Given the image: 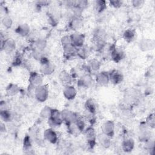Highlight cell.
I'll list each match as a JSON object with an SVG mask.
<instances>
[{"label":"cell","instance_id":"obj_15","mask_svg":"<svg viewBox=\"0 0 155 155\" xmlns=\"http://www.w3.org/2000/svg\"><path fill=\"white\" fill-rule=\"evenodd\" d=\"M44 138L51 143L54 144L58 142V136L53 128H48L44 131Z\"/></svg>","mask_w":155,"mask_h":155},{"label":"cell","instance_id":"obj_13","mask_svg":"<svg viewBox=\"0 0 155 155\" xmlns=\"http://www.w3.org/2000/svg\"><path fill=\"white\" fill-rule=\"evenodd\" d=\"M93 82V78L91 74L88 73L82 75L78 81V85L79 87L87 89L89 88Z\"/></svg>","mask_w":155,"mask_h":155},{"label":"cell","instance_id":"obj_45","mask_svg":"<svg viewBox=\"0 0 155 155\" xmlns=\"http://www.w3.org/2000/svg\"><path fill=\"white\" fill-rule=\"evenodd\" d=\"M131 2L133 7L136 8H139L144 5L145 1L144 0H133Z\"/></svg>","mask_w":155,"mask_h":155},{"label":"cell","instance_id":"obj_34","mask_svg":"<svg viewBox=\"0 0 155 155\" xmlns=\"http://www.w3.org/2000/svg\"><path fill=\"white\" fill-rule=\"evenodd\" d=\"M33 48H36L41 50H44L47 46V41L43 38H37L33 41Z\"/></svg>","mask_w":155,"mask_h":155},{"label":"cell","instance_id":"obj_44","mask_svg":"<svg viewBox=\"0 0 155 155\" xmlns=\"http://www.w3.org/2000/svg\"><path fill=\"white\" fill-rule=\"evenodd\" d=\"M85 117L87 120H88L89 122H90L91 124L95 122L96 120V117L94 114H92L91 113H89L87 111H85Z\"/></svg>","mask_w":155,"mask_h":155},{"label":"cell","instance_id":"obj_2","mask_svg":"<svg viewBox=\"0 0 155 155\" xmlns=\"http://www.w3.org/2000/svg\"><path fill=\"white\" fill-rule=\"evenodd\" d=\"M40 68L39 72L42 75H50L54 71V65L49 61V59L45 57L42 59L40 61Z\"/></svg>","mask_w":155,"mask_h":155},{"label":"cell","instance_id":"obj_18","mask_svg":"<svg viewBox=\"0 0 155 155\" xmlns=\"http://www.w3.org/2000/svg\"><path fill=\"white\" fill-rule=\"evenodd\" d=\"M63 95L67 100H73L77 95L76 89L71 85H65L63 89Z\"/></svg>","mask_w":155,"mask_h":155},{"label":"cell","instance_id":"obj_37","mask_svg":"<svg viewBox=\"0 0 155 155\" xmlns=\"http://www.w3.org/2000/svg\"><path fill=\"white\" fill-rule=\"evenodd\" d=\"M44 51V50H41L36 48H33L32 56L33 58L38 61H40L42 59L45 57Z\"/></svg>","mask_w":155,"mask_h":155},{"label":"cell","instance_id":"obj_7","mask_svg":"<svg viewBox=\"0 0 155 155\" xmlns=\"http://www.w3.org/2000/svg\"><path fill=\"white\" fill-rule=\"evenodd\" d=\"M110 55L111 59L116 63L119 62L125 57L124 51L121 48L117 47L116 45H113L110 47Z\"/></svg>","mask_w":155,"mask_h":155},{"label":"cell","instance_id":"obj_27","mask_svg":"<svg viewBox=\"0 0 155 155\" xmlns=\"http://www.w3.org/2000/svg\"><path fill=\"white\" fill-rule=\"evenodd\" d=\"M135 142L132 138H128L123 140L122 142V150L126 153H129L133 151L134 148Z\"/></svg>","mask_w":155,"mask_h":155},{"label":"cell","instance_id":"obj_31","mask_svg":"<svg viewBox=\"0 0 155 155\" xmlns=\"http://www.w3.org/2000/svg\"><path fill=\"white\" fill-rule=\"evenodd\" d=\"M23 151L25 154L33 153L32 144L30 137L28 135H26L23 141Z\"/></svg>","mask_w":155,"mask_h":155},{"label":"cell","instance_id":"obj_20","mask_svg":"<svg viewBox=\"0 0 155 155\" xmlns=\"http://www.w3.org/2000/svg\"><path fill=\"white\" fill-rule=\"evenodd\" d=\"M139 47L142 51L151 50L154 48V41L149 39H142L139 43Z\"/></svg>","mask_w":155,"mask_h":155},{"label":"cell","instance_id":"obj_11","mask_svg":"<svg viewBox=\"0 0 155 155\" xmlns=\"http://www.w3.org/2000/svg\"><path fill=\"white\" fill-rule=\"evenodd\" d=\"M114 128L115 126L114 122L110 120L105 121L101 126L102 133L111 138L113 137L114 134Z\"/></svg>","mask_w":155,"mask_h":155},{"label":"cell","instance_id":"obj_32","mask_svg":"<svg viewBox=\"0 0 155 155\" xmlns=\"http://www.w3.org/2000/svg\"><path fill=\"white\" fill-rule=\"evenodd\" d=\"M94 8L97 13H102L107 8V2L102 0L95 1L94 2Z\"/></svg>","mask_w":155,"mask_h":155},{"label":"cell","instance_id":"obj_5","mask_svg":"<svg viewBox=\"0 0 155 155\" xmlns=\"http://www.w3.org/2000/svg\"><path fill=\"white\" fill-rule=\"evenodd\" d=\"M34 95L36 99L39 102H45L48 97V88L45 85L37 87L34 90Z\"/></svg>","mask_w":155,"mask_h":155},{"label":"cell","instance_id":"obj_29","mask_svg":"<svg viewBox=\"0 0 155 155\" xmlns=\"http://www.w3.org/2000/svg\"><path fill=\"white\" fill-rule=\"evenodd\" d=\"M19 87L17 84L13 83L9 84L5 88L6 94L8 96H14L16 95L19 92Z\"/></svg>","mask_w":155,"mask_h":155},{"label":"cell","instance_id":"obj_3","mask_svg":"<svg viewBox=\"0 0 155 155\" xmlns=\"http://www.w3.org/2000/svg\"><path fill=\"white\" fill-rule=\"evenodd\" d=\"M43 77L42 74L35 71H31L30 73L28 82H29V88L33 90L41 85L43 83Z\"/></svg>","mask_w":155,"mask_h":155},{"label":"cell","instance_id":"obj_42","mask_svg":"<svg viewBox=\"0 0 155 155\" xmlns=\"http://www.w3.org/2000/svg\"><path fill=\"white\" fill-rule=\"evenodd\" d=\"M88 1H85V0L75 1L74 6L78 7L83 10L88 7Z\"/></svg>","mask_w":155,"mask_h":155},{"label":"cell","instance_id":"obj_39","mask_svg":"<svg viewBox=\"0 0 155 155\" xmlns=\"http://www.w3.org/2000/svg\"><path fill=\"white\" fill-rule=\"evenodd\" d=\"M52 110L53 108H51L49 106L46 105L40 111V116L44 119H48L51 116Z\"/></svg>","mask_w":155,"mask_h":155},{"label":"cell","instance_id":"obj_21","mask_svg":"<svg viewBox=\"0 0 155 155\" xmlns=\"http://www.w3.org/2000/svg\"><path fill=\"white\" fill-rule=\"evenodd\" d=\"M85 111L96 114L98 109V105L97 102L93 98L88 99L84 104Z\"/></svg>","mask_w":155,"mask_h":155},{"label":"cell","instance_id":"obj_12","mask_svg":"<svg viewBox=\"0 0 155 155\" xmlns=\"http://www.w3.org/2000/svg\"><path fill=\"white\" fill-rule=\"evenodd\" d=\"M0 47L1 50H4L7 53L13 52L16 48L15 41L12 38H6L1 42Z\"/></svg>","mask_w":155,"mask_h":155},{"label":"cell","instance_id":"obj_43","mask_svg":"<svg viewBox=\"0 0 155 155\" xmlns=\"http://www.w3.org/2000/svg\"><path fill=\"white\" fill-rule=\"evenodd\" d=\"M61 42L62 47L67 45L72 44L70 35H65V36H64L63 37H62L61 39Z\"/></svg>","mask_w":155,"mask_h":155},{"label":"cell","instance_id":"obj_8","mask_svg":"<svg viewBox=\"0 0 155 155\" xmlns=\"http://www.w3.org/2000/svg\"><path fill=\"white\" fill-rule=\"evenodd\" d=\"M151 128L146 124V123L142 122L139 126V139L142 142H146L151 139Z\"/></svg>","mask_w":155,"mask_h":155},{"label":"cell","instance_id":"obj_17","mask_svg":"<svg viewBox=\"0 0 155 155\" xmlns=\"http://www.w3.org/2000/svg\"><path fill=\"white\" fill-rule=\"evenodd\" d=\"M63 54L64 56L67 59H70L71 58L77 56V50L78 48L74 47L72 44L63 46Z\"/></svg>","mask_w":155,"mask_h":155},{"label":"cell","instance_id":"obj_9","mask_svg":"<svg viewBox=\"0 0 155 155\" xmlns=\"http://www.w3.org/2000/svg\"><path fill=\"white\" fill-rule=\"evenodd\" d=\"M61 113L63 122H64L66 125L75 122L79 116L77 113L68 109H64L62 110Z\"/></svg>","mask_w":155,"mask_h":155},{"label":"cell","instance_id":"obj_4","mask_svg":"<svg viewBox=\"0 0 155 155\" xmlns=\"http://www.w3.org/2000/svg\"><path fill=\"white\" fill-rule=\"evenodd\" d=\"M85 140L90 148H93L96 143L97 134L93 127H89L84 131Z\"/></svg>","mask_w":155,"mask_h":155},{"label":"cell","instance_id":"obj_28","mask_svg":"<svg viewBox=\"0 0 155 155\" xmlns=\"http://www.w3.org/2000/svg\"><path fill=\"white\" fill-rule=\"evenodd\" d=\"M16 32L22 37H26L30 35V28L27 24H22L16 28Z\"/></svg>","mask_w":155,"mask_h":155},{"label":"cell","instance_id":"obj_33","mask_svg":"<svg viewBox=\"0 0 155 155\" xmlns=\"http://www.w3.org/2000/svg\"><path fill=\"white\" fill-rule=\"evenodd\" d=\"M0 115L1 119L4 122H8L12 120V114L8 109L0 110Z\"/></svg>","mask_w":155,"mask_h":155},{"label":"cell","instance_id":"obj_26","mask_svg":"<svg viewBox=\"0 0 155 155\" xmlns=\"http://www.w3.org/2000/svg\"><path fill=\"white\" fill-rule=\"evenodd\" d=\"M72 78V76L65 70H62L59 74V79L64 86L70 84Z\"/></svg>","mask_w":155,"mask_h":155},{"label":"cell","instance_id":"obj_25","mask_svg":"<svg viewBox=\"0 0 155 155\" xmlns=\"http://www.w3.org/2000/svg\"><path fill=\"white\" fill-rule=\"evenodd\" d=\"M91 51V48L84 45L83 46L78 48L77 56L82 59H85L89 57Z\"/></svg>","mask_w":155,"mask_h":155},{"label":"cell","instance_id":"obj_41","mask_svg":"<svg viewBox=\"0 0 155 155\" xmlns=\"http://www.w3.org/2000/svg\"><path fill=\"white\" fill-rule=\"evenodd\" d=\"M2 24L3 26L6 28H10L12 26L13 21L10 16H4L2 19Z\"/></svg>","mask_w":155,"mask_h":155},{"label":"cell","instance_id":"obj_40","mask_svg":"<svg viewBox=\"0 0 155 155\" xmlns=\"http://www.w3.org/2000/svg\"><path fill=\"white\" fill-rule=\"evenodd\" d=\"M145 122L150 128H154L155 126V117L154 113L150 114L147 117Z\"/></svg>","mask_w":155,"mask_h":155},{"label":"cell","instance_id":"obj_14","mask_svg":"<svg viewBox=\"0 0 155 155\" xmlns=\"http://www.w3.org/2000/svg\"><path fill=\"white\" fill-rule=\"evenodd\" d=\"M110 82L114 85H117L124 80V75L122 73L118 70H113L108 73Z\"/></svg>","mask_w":155,"mask_h":155},{"label":"cell","instance_id":"obj_22","mask_svg":"<svg viewBox=\"0 0 155 155\" xmlns=\"http://www.w3.org/2000/svg\"><path fill=\"white\" fill-rule=\"evenodd\" d=\"M106 44V39L93 37L91 49L96 51H100L105 48Z\"/></svg>","mask_w":155,"mask_h":155},{"label":"cell","instance_id":"obj_24","mask_svg":"<svg viewBox=\"0 0 155 155\" xmlns=\"http://www.w3.org/2000/svg\"><path fill=\"white\" fill-rule=\"evenodd\" d=\"M101 66V63L98 59H92L88 61L87 68L88 69V71L89 72V73H91V72L97 73L99 70L100 69Z\"/></svg>","mask_w":155,"mask_h":155},{"label":"cell","instance_id":"obj_30","mask_svg":"<svg viewBox=\"0 0 155 155\" xmlns=\"http://www.w3.org/2000/svg\"><path fill=\"white\" fill-rule=\"evenodd\" d=\"M136 37V32L134 29H127L123 33V38L124 40L128 42H133Z\"/></svg>","mask_w":155,"mask_h":155},{"label":"cell","instance_id":"obj_16","mask_svg":"<svg viewBox=\"0 0 155 155\" xmlns=\"http://www.w3.org/2000/svg\"><path fill=\"white\" fill-rule=\"evenodd\" d=\"M95 81L97 84L101 86H106L110 82L108 73L106 71L97 72L96 74Z\"/></svg>","mask_w":155,"mask_h":155},{"label":"cell","instance_id":"obj_48","mask_svg":"<svg viewBox=\"0 0 155 155\" xmlns=\"http://www.w3.org/2000/svg\"><path fill=\"white\" fill-rule=\"evenodd\" d=\"M0 130H1V133L5 132V130H6V128H5V124H4L2 122H1V123Z\"/></svg>","mask_w":155,"mask_h":155},{"label":"cell","instance_id":"obj_35","mask_svg":"<svg viewBox=\"0 0 155 155\" xmlns=\"http://www.w3.org/2000/svg\"><path fill=\"white\" fill-rule=\"evenodd\" d=\"M137 97V93L136 91H132L130 90L129 91H127V93H126V96H125V101L129 104L134 103L135 101H136Z\"/></svg>","mask_w":155,"mask_h":155},{"label":"cell","instance_id":"obj_46","mask_svg":"<svg viewBox=\"0 0 155 155\" xmlns=\"http://www.w3.org/2000/svg\"><path fill=\"white\" fill-rule=\"evenodd\" d=\"M22 64V56L20 54H16L13 59V65L14 66H19Z\"/></svg>","mask_w":155,"mask_h":155},{"label":"cell","instance_id":"obj_47","mask_svg":"<svg viewBox=\"0 0 155 155\" xmlns=\"http://www.w3.org/2000/svg\"><path fill=\"white\" fill-rule=\"evenodd\" d=\"M109 3H110L111 6H112L113 7L116 8H118L120 7L122 5V1H119V0L110 1Z\"/></svg>","mask_w":155,"mask_h":155},{"label":"cell","instance_id":"obj_1","mask_svg":"<svg viewBox=\"0 0 155 155\" xmlns=\"http://www.w3.org/2000/svg\"><path fill=\"white\" fill-rule=\"evenodd\" d=\"M85 125V124L83 118L81 116H78L75 122L67 125V131L70 134L78 136L84 131Z\"/></svg>","mask_w":155,"mask_h":155},{"label":"cell","instance_id":"obj_10","mask_svg":"<svg viewBox=\"0 0 155 155\" xmlns=\"http://www.w3.org/2000/svg\"><path fill=\"white\" fill-rule=\"evenodd\" d=\"M71 44L76 48L81 47L84 45L85 36L83 33L76 31L70 35Z\"/></svg>","mask_w":155,"mask_h":155},{"label":"cell","instance_id":"obj_36","mask_svg":"<svg viewBox=\"0 0 155 155\" xmlns=\"http://www.w3.org/2000/svg\"><path fill=\"white\" fill-rule=\"evenodd\" d=\"M106 36H107V33L105 30L102 27H97L96 28L94 29L93 31V37L106 39Z\"/></svg>","mask_w":155,"mask_h":155},{"label":"cell","instance_id":"obj_6","mask_svg":"<svg viewBox=\"0 0 155 155\" xmlns=\"http://www.w3.org/2000/svg\"><path fill=\"white\" fill-rule=\"evenodd\" d=\"M48 123L51 128L60 127L63 123L61 111L57 109L53 108L51 116L48 119Z\"/></svg>","mask_w":155,"mask_h":155},{"label":"cell","instance_id":"obj_19","mask_svg":"<svg viewBox=\"0 0 155 155\" xmlns=\"http://www.w3.org/2000/svg\"><path fill=\"white\" fill-rule=\"evenodd\" d=\"M84 25V21L82 18L72 17L70 19L68 23V27L74 31H78Z\"/></svg>","mask_w":155,"mask_h":155},{"label":"cell","instance_id":"obj_23","mask_svg":"<svg viewBox=\"0 0 155 155\" xmlns=\"http://www.w3.org/2000/svg\"><path fill=\"white\" fill-rule=\"evenodd\" d=\"M97 141L104 148H108L111 145V137L102 133L97 136Z\"/></svg>","mask_w":155,"mask_h":155},{"label":"cell","instance_id":"obj_38","mask_svg":"<svg viewBox=\"0 0 155 155\" xmlns=\"http://www.w3.org/2000/svg\"><path fill=\"white\" fill-rule=\"evenodd\" d=\"M59 19V14L57 13H51L48 15V22L52 26H55L58 24Z\"/></svg>","mask_w":155,"mask_h":155}]
</instances>
